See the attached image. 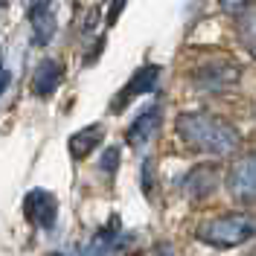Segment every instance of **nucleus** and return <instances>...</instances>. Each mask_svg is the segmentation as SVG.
<instances>
[{
    "mask_svg": "<svg viewBox=\"0 0 256 256\" xmlns=\"http://www.w3.org/2000/svg\"><path fill=\"white\" fill-rule=\"evenodd\" d=\"M178 137L198 154L227 158L236 154L242 146V134L236 126H230L222 116H212L204 111H186L175 120Z\"/></svg>",
    "mask_w": 256,
    "mask_h": 256,
    "instance_id": "1",
    "label": "nucleus"
},
{
    "mask_svg": "<svg viewBox=\"0 0 256 256\" xmlns=\"http://www.w3.org/2000/svg\"><path fill=\"white\" fill-rule=\"evenodd\" d=\"M256 233V222L248 212H227L218 218H210L195 230V239L210 248H239L250 242Z\"/></svg>",
    "mask_w": 256,
    "mask_h": 256,
    "instance_id": "2",
    "label": "nucleus"
},
{
    "mask_svg": "<svg viewBox=\"0 0 256 256\" xmlns=\"http://www.w3.org/2000/svg\"><path fill=\"white\" fill-rule=\"evenodd\" d=\"M242 79V67L233 62H212V64H201L198 70H192V84L198 90H227Z\"/></svg>",
    "mask_w": 256,
    "mask_h": 256,
    "instance_id": "3",
    "label": "nucleus"
},
{
    "mask_svg": "<svg viewBox=\"0 0 256 256\" xmlns=\"http://www.w3.org/2000/svg\"><path fill=\"white\" fill-rule=\"evenodd\" d=\"M24 216L35 227L52 230L56 227V218H58V201H56V195L47 190L26 192V198H24Z\"/></svg>",
    "mask_w": 256,
    "mask_h": 256,
    "instance_id": "4",
    "label": "nucleus"
},
{
    "mask_svg": "<svg viewBox=\"0 0 256 256\" xmlns=\"http://www.w3.org/2000/svg\"><path fill=\"white\" fill-rule=\"evenodd\" d=\"M160 64H143L131 79H128V84L120 90V96L111 102V111L114 114H122V108H126L131 99H137V96H143V94H152L154 88H158V82H160Z\"/></svg>",
    "mask_w": 256,
    "mask_h": 256,
    "instance_id": "5",
    "label": "nucleus"
},
{
    "mask_svg": "<svg viewBox=\"0 0 256 256\" xmlns=\"http://www.w3.org/2000/svg\"><path fill=\"white\" fill-rule=\"evenodd\" d=\"M227 186H230V192H233L236 201L254 204L256 201V154L239 158L230 166V172H227Z\"/></svg>",
    "mask_w": 256,
    "mask_h": 256,
    "instance_id": "6",
    "label": "nucleus"
},
{
    "mask_svg": "<svg viewBox=\"0 0 256 256\" xmlns=\"http://www.w3.org/2000/svg\"><path fill=\"white\" fill-rule=\"evenodd\" d=\"M30 26L35 47H47L56 35V15H52V0H32L30 3Z\"/></svg>",
    "mask_w": 256,
    "mask_h": 256,
    "instance_id": "7",
    "label": "nucleus"
},
{
    "mask_svg": "<svg viewBox=\"0 0 256 256\" xmlns=\"http://www.w3.org/2000/svg\"><path fill=\"white\" fill-rule=\"evenodd\" d=\"M131 242H134V236L122 233L120 230V218H114L111 224H105L94 236L90 248H88V256H116L120 250H126Z\"/></svg>",
    "mask_w": 256,
    "mask_h": 256,
    "instance_id": "8",
    "label": "nucleus"
},
{
    "mask_svg": "<svg viewBox=\"0 0 256 256\" xmlns=\"http://www.w3.org/2000/svg\"><path fill=\"white\" fill-rule=\"evenodd\" d=\"M160 120H163V111H160V105H152V108H146L126 131V140L128 146H134V148H143L146 143H152L154 140V134L160 131Z\"/></svg>",
    "mask_w": 256,
    "mask_h": 256,
    "instance_id": "9",
    "label": "nucleus"
},
{
    "mask_svg": "<svg viewBox=\"0 0 256 256\" xmlns=\"http://www.w3.org/2000/svg\"><path fill=\"white\" fill-rule=\"evenodd\" d=\"M218 180H222V172L216 169V166H195L190 175L184 178V192L190 195L192 201H204L207 195H212V190L218 186Z\"/></svg>",
    "mask_w": 256,
    "mask_h": 256,
    "instance_id": "10",
    "label": "nucleus"
},
{
    "mask_svg": "<svg viewBox=\"0 0 256 256\" xmlns=\"http://www.w3.org/2000/svg\"><path fill=\"white\" fill-rule=\"evenodd\" d=\"M62 79H64V67L58 62L47 58V62L38 64V70L32 76V94L41 96V99H50V96L62 88Z\"/></svg>",
    "mask_w": 256,
    "mask_h": 256,
    "instance_id": "11",
    "label": "nucleus"
},
{
    "mask_svg": "<svg viewBox=\"0 0 256 256\" xmlns=\"http://www.w3.org/2000/svg\"><path fill=\"white\" fill-rule=\"evenodd\" d=\"M105 140V128L99 126H88V128H79L76 134H70V140H67V152H70V158L73 160H84L88 154H94L96 146Z\"/></svg>",
    "mask_w": 256,
    "mask_h": 256,
    "instance_id": "12",
    "label": "nucleus"
},
{
    "mask_svg": "<svg viewBox=\"0 0 256 256\" xmlns=\"http://www.w3.org/2000/svg\"><path fill=\"white\" fill-rule=\"evenodd\" d=\"M236 35H239L242 47L256 58V6L250 3L239 18H236Z\"/></svg>",
    "mask_w": 256,
    "mask_h": 256,
    "instance_id": "13",
    "label": "nucleus"
},
{
    "mask_svg": "<svg viewBox=\"0 0 256 256\" xmlns=\"http://www.w3.org/2000/svg\"><path fill=\"white\" fill-rule=\"evenodd\" d=\"M116 166H120V148H116V146H111V148L102 154V163H99V169H102L105 175H111V172H116Z\"/></svg>",
    "mask_w": 256,
    "mask_h": 256,
    "instance_id": "14",
    "label": "nucleus"
},
{
    "mask_svg": "<svg viewBox=\"0 0 256 256\" xmlns=\"http://www.w3.org/2000/svg\"><path fill=\"white\" fill-rule=\"evenodd\" d=\"M218 3H222V9H224L230 18H239L242 12L250 6V0H218Z\"/></svg>",
    "mask_w": 256,
    "mask_h": 256,
    "instance_id": "15",
    "label": "nucleus"
},
{
    "mask_svg": "<svg viewBox=\"0 0 256 256\" xmlns=\"http://www.w3.org/2000/svg\"><path fill=\"white\" fill-rule=\"evenodd\" d=\"M126 3H128V0H114V3H111V9H108V15H105V24H108V26H114V24L120 20L122 9H126Z\"/></svg>",
    "mask_w": 256,
    "mask_h": 256,
    "instance_id": "16",
    "label": "nucleus"
},
{
    "mask_svg": "<svg viewBox=\"0 0 256 256\" xmlns=\"http://www.w3.org/2000/svg\"><path fill=\"white\" fill-rule=\"evenodd\" d=\"M152 166H154L152 160H146L143 163V192L146 195H152Z\"/></svg>",
    "mask_w": 256,
    "mask_h": 256,
    "instance_id": "17",
    "label": "nucleus"
},
{
    "mask_svg": "<svg viewBox=\"0 0 256 256\" xmlns=\"http://www.w3.org/2000/svg\"><path fill=\"white\" fill-rule=\"evenodd\" d=\"M9 82H12V76H9V70L0 64V96L6 94V88H9Z\"/></svg>",
    "mask_w": 256,
    "mask_h": 256,
    "instance_id": "18",
    "label": "nucleus"
},
{
    "mask_svg": "<svg viewBox=\"0 0 256 256\" xmlns=\"http://www.w3.org/2000/svg\"><path fill=\"white\" fill-rule=\"evenodd\" d=\"M50 256H73V254H67V250H56V254H50Z\"/></svg>",
    "mask_w": 256,
    "mask_h": 256,
    "instance_id": "19",
    "label": "nucleus"
},
{
    "mask_svg": "<svg viewBox=\"0 0 256 256\" xmlns=\"http://www.w3.org/2000/svg\"><path fill=\"white\" fill-rule=\"evenodd\" d=\"M6 3H9V0H0V6H6Z\"/></svg>",
    "mask_w": 256,
    "mask_h": 256,
    "instance_id": "20",
    "label": "nucleus"
}]
</instances>
